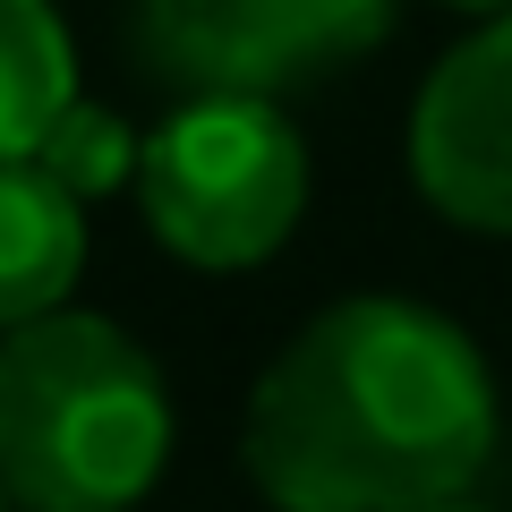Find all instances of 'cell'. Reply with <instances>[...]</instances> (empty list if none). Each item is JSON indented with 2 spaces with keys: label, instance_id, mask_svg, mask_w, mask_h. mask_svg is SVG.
Listing matches in <instances>:
<instances>
[{
  "label": "cell",
  "instance_id": "cell-3",
  "mask_svg": "<svg viewBox=\"0 0 512 512\" xmlns=\"http://www.w3.org/2000/svg\"><path fill=\"white\" fill-rule=\"evenodd\" d=\"M137 214L180 265L248 274L308 214V146L274 94H180L137 163Z\"/></svg>",
  "mask_w": 512,
  "mask_h": 512
},
{
  "label": "cell",
  "instance_id": "cell-2",
  "mask_svg": "<svg viewBox=\"0 0 512 512\" xmlns=\"http://www.w3.org/2000/svg\"><path fill=\"white\" fill-rule=\"evenodd\" d=\"M171 461L154 350L94 308L0 333V487L18 512H128Z\"/></svg>",
  "mask_w": 512,
  "mask_h": 512
},
{
  "label": "cell",
  "instance_id": "cell-4",
  "mask_svg": "<svg viewBox=\"0 0 512 512\" xmlns=\"http://www.w3.org/2000/svg\"><path fill=\"white\" fill-rule=\"evenodd\" d=\"M410 180L453 231L512 239V9L427 69L410 103Z\"/></svg>",
  "mask_w": 512,
  "mask_h": 512
},
{
  "label": "cell",
  "instance_id": "cell-7",
  "mask_svg": "<svg viewBox=\"0 0 512 512\" xmlns=\"http://www.w3.org/2000/svg\"><path fill=\"white\" fill-rule=\"evenodd\" d=\"M77 103V43L52 0H0V163L43 146V128Z\"/></svg>",
  "mask_w": 512,
  "mask_h": 512
},
{
  "label": "cell",
  "instance_id": "cell-1",
  "mask_svg": "<svg viewBox=\"0 0 512 512\" xmlns=\"http://www.w3.org/2000/svg\"><path fill=\"white\" fill-rule=\"evenodd\" d=\"M495 367L444 308L359 291L316 308L248 384L239 470L274 512H419L495 461Z\"/></svg>",
  "mask_w": 512,
  "mask_h": 512
},
{
  "label": "cell",
  "instance_id": "cell-9",
  "mask_svg": "<svg viewBox=\"0 0 512 512\" xmlns=\"http://www.w3.org/2000/svg\"><path fill=\"white\" fill-rule=\"evenodd\" d=\"M291 43L299 77H325V69H350L367 60L384 35H393V0H265Z\"/></svg>",
  "mask_w": 512,
  "mask_h": 512
},
{
  "label": "cell",
  "instance_id": "cell-11",
  "mask_svg": "<svg viewBox=\"0 0 512 512\" xmlns=\"http://www.w3.org/2000/svg\"><path fill=\"white\" fill-rule=\"evenodd\" d=\"M419 512H487L478 495H444V504H419Z\"/></svg>",
  "mask_w": 512,
  "mask_h": 512
},
{
  "label": "cell",
  "instance_id": "cell-6",
  "mask_svg": "<svg viewBox=\"0 0 512 512\" xmlns=\"http://www.w3.org/2000/svg\"><path fill=\"white\" fill-rule=\"evenodd\" d=\"M86 274V197L60 188L35 154L0 163V333L69 308Z\"/></svg>",
  "mask_w": 512,
  "mask_h": 512
},
{
  "label": "cell",
  "instance_id": "cell-12",
  "mask_svg": "<svg viewBox=\"0 0 512 512\" xmlns=\"http://www.w3.org/2000/svg\"><path fill=\"white\" fill-rule=\"evenodd\" d=\"M0 512H18V504H9V487H0Z\"/></svg>",
  "mask_w": 512,
  "mask_h": 512
},
{
  "label": "cell",
  "instance_id": "cell-10",
  "mask_svg": "<svg viewBox=\"0 0 512 512\" xmlns=\"http://www.w3.org/2000/svg\"><path fill=\"white\" fill-rule=\"evenodd\" d=\"M444 9H461V18H495V9H512V0H444Z\"/></svg>",
  "mask_w": 512,
  "mask_h": 512
},
{
  "label": "cell",
  "instance_id": "cell-8",
  "mask_svg": "<svg viewBox=\"0 0 512 512\" xmlns=\"http://www.w3.org/2000/svg\"><path fill=\"white\" fill-rule=\"evenodd\" d=\"M35 163L52 171L60 188H77V197H120V188H137V163H146V137L120 120L111 103H94V94H77L69 111H60L52 128H43Z\"/></svg>",
  "mask_w": 512,
  "mask_h": 512
},
{
  "label": "cell",
  "instance_id": "cell-5",
  "mask_svg": "<svg viewBox=\"0 0 512 512\" xmlns=\"http://www.w3.org/2000/svg\"><path fill=\"white\" fill-rule=\"evenodd\" d=\"M137 60L171 94H282L308 86L265 0H128Z\"/></svg>",
  "mask_w": 512,
  "mask_h": 512
}]
</instances>
